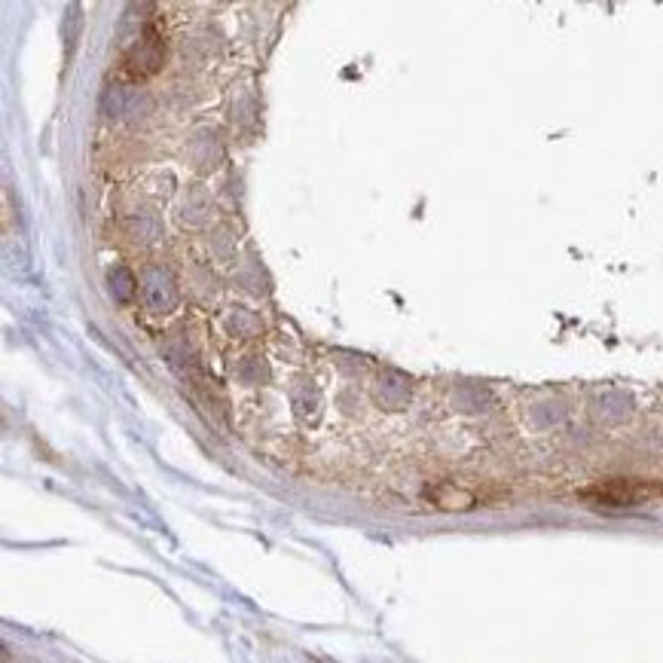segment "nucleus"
<instances>
[{
  "mask_svg": "<svg viewBox=\"0 0 663 663\" xmlns=\"http://www.w3.org/2000/svg\"><path fill=\"white\" fill-rule=\"evenodd\" d=\"M129 65H132L135 74H144L141 65H147V74H153L162 65V40H159V34L153 28L144 31L141 46H135V52L129 55Z\"/></svg>",
  "mask_w": 663,
  "mask_h": 663,
  "instance_id": "obj_2",
  "label": "nucleus"
},
{
  "mask_svg": "<svg viewBox=\"0 0 663 663\" xmlns=\"http://www.w3.org/2000/svg\"><path fill=\"white\" fill-rule=\"evenodd\" d=\"M428 499H431L440 511H471V508L477 505V495H474V492H468V489H462V486H450V483L428 489Z\"/></svg>",
  "mask_w": 663,
  "mask_h": 663,
  "instance_id": "obj_3",
  "label": "nucleus"
},
{
  "mask_svg": "<svg viewBox=\"0 0 663 663\" xmlns=\"http://www.w3.org/2000/svg\"><path fill=\"white\" fill-rule=\"evenodd\" d=\"M654 489L645 486V483H633V480H609V483H599L593 489L584 492L587 502H596V505H605V508H627V505H639L642 499H648Z\"/></svg>",
  "mask_w": 663,
  "mask_h": 663,
  "instance_id": "obj_1",
  "label": "nucleus"
}]
</instances>
